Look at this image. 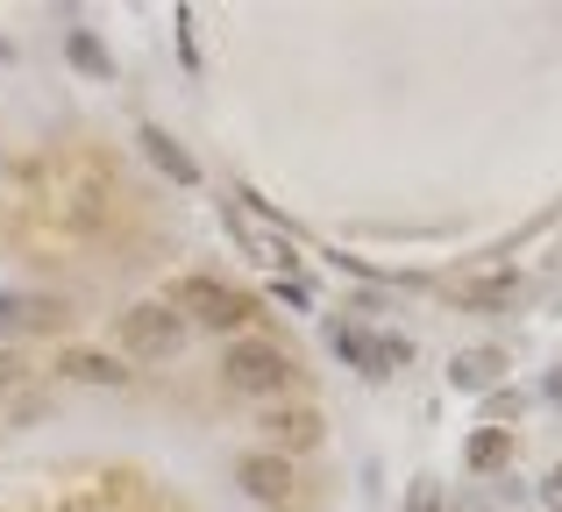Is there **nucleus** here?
<instances>
[{
    "label": "nucleus",
    "mask_w": 562,
    "mask_h": 512,
    "mask_svg": "<svg viewBox=\"0 0 562 512\" xmlns=\"http://www.w3.org/2000/svg\"><path fill=\"white\" fill-rule=\"evenodd\" d=\"M292 377H300L292 349L263 342V334H243V342H228V356H221V385L243 391V399H278V391H292Z\"/></svg>",
    "instance_id": "nucleus-1"
},
{
    "label": "nucleus",
    "mask_w": 562,
    "mask_h": 512,
    "mask_svg": "<svg viewBox=\"0 0 562 512\" xmlns=\"http://www.w3.org/2000/svg\"><path fill=\"white\" fill-rule=\"evenodd\" d=\"M165 306L179 320H200V328H243L257 306H249V292H235V285H221V277H171V292H165Z\"/></svg>",
    "instance_id": "nucleus-2"
},
{
    "label": "nucleus",
    "mask_w": 562,
    "mask_h": 512,
    "mask_svg": "<svg viewBox=\"0 0 562 512\" xmlns=\"http://www.w3.org/2000/svg\"><path fill=\"white\" fill-rule=\"evenodd\" d=\"M114 342H122L128 356H143V363H165V356H179V349H186V320L171 314L165 299L128 306V314H114Z\"/></svg>",
    "instance_id": "nucleus-3"
},
{
    "label": "nucleus",
    "mask_w": 562,
    "mask_h": 512,
    "mask_svg": "<svg viewBox=\"0 0 562 512\" xmlns=\"http://www.w3.org/2000/svg\"><path fill=\"white\" fill-rule=\"evenodd\" d=\"M328 349H335L342 363H357V371H371V377L398 371V363L413 356L406 334H363V328H349V320H328Z\"/></svg>",
    "instance_id": "nucleus-4"
},
{
    "label": "nucleus",
    "mask_w": 562,
    "mask_h": 512,
    "mask_svg": "<svg viewBox=\"0 0 562 512\" xmlns=\"http://www.w3.org/2000/svg\"><path fill=\"white\" fill-rule=\"evenodd\" d=\"M221 221H228V236H235V242H243V250H249V257H257V263H263V271H278V277H292V263H300V257H292V242H278V236H271V228H263V214H243V207H221Z\"/></svg>",
    "instance_id": "nucleus-5"
},
{
    "label": "nucleus",
    "mask_w": 562,
    "mask_h": 512,
    "mask_svg": "<svg viewBox=\"0 0 562 512\" xmlns=\"http://www.w3.org/2000/svg\"><path fill=\"white\" fill-rule=\"evenodd\" d=\"M235 477H243V491H249L263 512H278V505L292 499V463L278 456V448H257V456H243V463H235Z\"/></svg>",
    "instance_id": "nucleus-6"
},
{
    "label": "nucleus",
    "mask_w": 562,
    "mask_h": 512,
    "mask_svg": "<svg viewBox=\"0 0 562 512\" xmlns=\"http://www.w3.org/2000/svg\"><path fill=\"white\" fill-rule=\"evenodd\" d=\"M65 299L50 292H0V334H36V328H65Z\"/></svg>",
    "instance_id": "nucleus-7"
},
{
    "label": "nucleus",
    "mask_w": 562,
    "mask_h": 512,
    "mask_svg": "<svg viewBox=\"0 0 562 512\" xmlns=\"http://www.w3.org/2000/svg\"><path fill=\"white\" fill-rule=\"evenodd\" d=\"M57 377H79V385H128V363L108 349H57Z\"/></svg>",
    "instance_id": "nucleus-8"
},
{
    "label": "nucleus",
    "mask_w": 562,
    "mask_h": 512,
    "mask_svg": "<svg viewBox=\"0 0 562 512\" xmlns=\"http://www.w3.org/2000/svg\"><path fill=\"white\" fill-rule=\"evenodd\" d=\"M498 377H506V349H463V356L449 363V385L456 391H492Z\"/></svg>",
    "instance_id": "nucleus-9"
},
{
    "label": "nucleus",
    "mask_w": 562,
    "mask_h": 512,
    "mask_svg": "<svg viewBox=\"0 0 562 512\" xmlns=\"http://www.w3.org/2000/svg\"><path fill=\"white\" fill-rule=\"evenodd\" d=\"M263 434L278 442V456H285V448H314L321 442V413L292 406V413H271V420H263Z\"/></svg>",
    "instance_id": "nucleus-10"
},
{
    "label": "nucleus",
    "mask_w": 562,
    "mask_h": 512,
    "mask_svg": "<svg viewBox=\"0 0 562 512\" xmlns=\"http://www.w3.org/2000/svg\"><path fill=\"white\" fill-rule=\"evenodd\" d=\"M136 143H143V150H150V164H157V171H171V179H179V185H200V164H192V157H186L179 143L165 136V128H143Z\"/></svg>",
    "instance_id": "nucleus-11"
},
{
    "label": "nucleus",
    "mask_w": 562,
    "mask_h": 512,
    "mask_svg": "<svg viewBox=\"0 0 562 512\" xmlns=\"http://www.w3.org/2000/svg\"><path fill=\"white\" fill-rule=\"evenodd\" d=\"M513 285H520V277H513V271H477V277H456V299H463V306H498V299H513Z\"/></svg>",
    "instance_id": "nucleus-12"
},
{
    "label": "nucleus",
    "mask_w": 562,
    "mask_h": 512,
    "mask_svg": "<svg viewBox=\"0 0 562 512\" xmlns=\"http://www.w3.org/2000/svg\"><path fill=\"white\" fill-rule=\"evenodd\" d=\"M65 50H71V65H79L86 79H114V57L93 43V29H65Z\"/></svg>",
    "instance_id": "nucleus-13"
},
{
    "label": "nucleus",
    "mask_w": 562,
    "mask_h": 512,
    "mask_svg": "<svg viewBox=\"0 0 562 512\" xmlns=\"http://www.w3.org/2000/svg\"><path fill=\"white\" fill-rule=\"evenodd\" d=\"M513 463V428H477L470 434V470H498Z\"/></svg>",
    "instance_id": "nucleus-14"
},
{
    "label": "nucleus",
    "mask_w": 562,
    "mask_h": 512,
    "mask_svg": "<svg viewBox=\"0 0 562 512\" xmlns=\"http://www.w3.org/2000/svg\"><path fill=\"white\" fill-rule=\"evenodd\" d=\"M406 512H441V485H435V477H420V485L406 491Z\"/></svg>",
    "instance_id": "nucleus-15"
},
{
    "label": "nucleus",
    "mask_w": 562,
    "mask_h": 512,
    "mask_svg": "<svg viewBox=\"0 0 562 512\" xmlns=\"http://www.w3.org/2000/svg\"><path fill=\"white\" fill-rule=\"evenodd\" d=\"M278 299H285V306H314V292H306L300 277H278Z\"/></svg>",
    "instance_id": "nucleus-16"
},
{
    "label": "nucleus",
    "mask_w": 562,
    "mask_h": 512,
    "mask_svg": "<svg viewBox=\"0 0 562 512\" xmlns=\"http://www.w3.org/2000/svg\"><path fill=\"white\" fill-rule=\"evenodd\" d=\"M541 505H549V512H562V463H555L549 477H541Z\"/></svg>",
    "instance_id": "nucleus-17"
},
{
    "label": "nucleus",
    "mask_w": 562,
    "mask_h": 512,
    "mask_svg": "<svg viewBox=\"0 0 562 512\" xmlns=\"http://www.w3.org/2000/svg\"><path fill=\"white\" fill-rule=\"evenodd\" d=\"M22 377H29V371H22V363H14V356H0V399H8V391H14V385H22Z\"/></svg>",
    "instance_id": "nucleus-18"
},
{
    "label": "nucleus",
    "mask_w": 562,
    "mask_h": 512,
    "mask_svg": "<svg viewBox=\"0 0 562 512\" xmlns=\"http://www.w3.org/2000/svg\"><path fill=\"white\" fill-rule=\"evenodd\" d=\"M549 399H555V406H562V371H555V377H549Z\"/></svg>",
    "instance_id": "nucleus-19"
},
{
    "label": "nucleus",
    "mask_w": 562,
    "mask_h": 512,
    "mask_svg": "<svg viewBox=\"0 0 562 512\" xmlns=\"http://www.w3.org/2000/svg\"><path fill=\"white\" fill-rule=\"evenodd\" d=\"M8 57H14V50H8V43H0V65H8Z\"/></svg>",
    "instance_id": "nucleus-20"
}]
</instances>
